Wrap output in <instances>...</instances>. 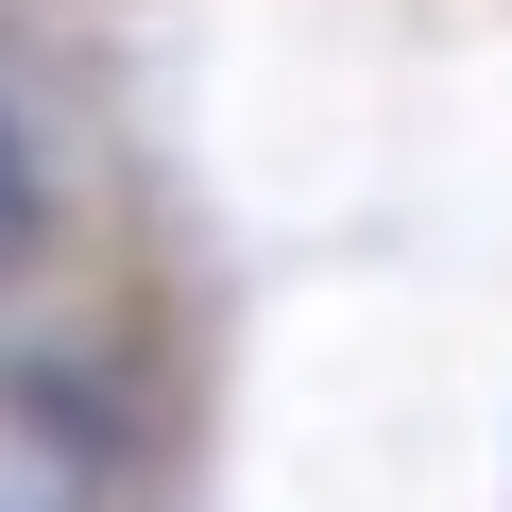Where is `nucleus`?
Listing matches in <instances>:
<instances>
[{
  "mask_svg": "<svg viewBox=\"0 0 512 512\" xmlns=\"http://www.w3.org/2000/svg\"><path fill=\"white\" fill-rule=\"evenodd\" d=\"M35 222H52V171H35V137H18V103H0V274L35 256Z\"/></svg>",
  "mask_w": 512,
  "mask_h": 512,
  "instance_id": "obj_1",
  "label": "nucleus"
}]
</instances>
